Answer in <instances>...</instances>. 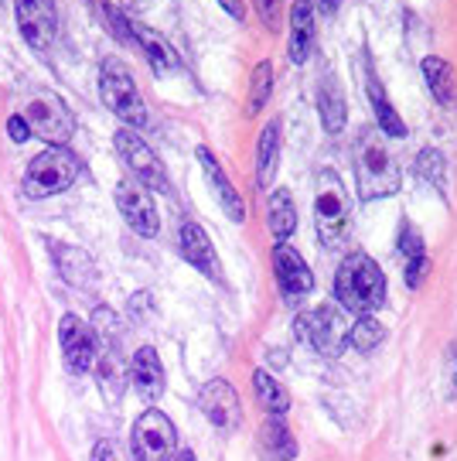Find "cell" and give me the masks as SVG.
<instances>
[{
	"label": "cell",
	"instance_id": "14",
	"mask_svg": "<svg viewBox=\"0 0 457 461\" xmlns=\"http://www.w3.org/2000/svg\"><path fill=\"white\" fill-rule=\"evenodd\" d=\"M273 270H277V284H280V291H283V297H300L314 287L310 267L304 264V257H300L294 247H287V243L273 247Z\"/></svg>",
	"mask_w": 457,
	"mask_h": 461
},
{
	"label": "cell",
	"instance_id": "18",
	"mask_svg": "<svg viewBox=\"0 0 457 461\" xmlns=\"http://www.w3.org/2000/svg\"><path fill=\"white\" fill-rule=\"evenodd\" d=\"M310 49H314V4L310 0H297L291 7V62H308Z\"/></svg>",
	"mask_w": 457,
	"mask_h": 461
},
{
	"label": "cell",
	"instance_id": "37",
	"mask_svg": "<svg viewBox=\"0 0 457 461\" xmlns=\"http://www.w3.org/2000/svg\"><path fill=\"white\" fill-rule=\"evenodd\" d=\"M256 7H260L263 24L273 28V21H277V0H256Z\"/></svg>",
	"mask_w": 457,
	"mask_h": 461
},
{
	"label": "cell",
	"instance_id": "31",
	"mask_svg": "<svg viewBox=\"0 0 457 461\" xmlns=\"http://www.w3.org/2000/svg\"><path fill=\"white\" fill-rule=\"evenodd\" d=\"M99 383H103V396L106 400H120V390H123V376H120V366H116V356L106 352L103 363H99Z\"/></svg>",
	"mask_w": 457,
	"mask_h": 461
},
{
	"label": "cell",
	"instance_id": "32",
	"mask_svg": "<svg viewBox=\"0 0 457 461\" xmlns=\"http://www.w3.org/2000/svg\"><path fill=\"white\" fill-rule=\"evenodd\" d=\"M444 393L447 400H457V342L447 346V356H444Z\"/></svg>",
	"mask_w": 457,
	"mask_h": 461
},
{
	"label": "cell",
	"instance_id": "1",
	"mask_svg": "<svg viewBox=\"0 0 457 461\" xmlns=\"http://www.w3.org/2000/svg\"><path fill=\"white\" fill-rule=\"evenodd\" d=\"M335 297L345 312L372 314L386 301V277L369 253H348L335 274Z\"/></svg>",
	"mask_w": 457,
	"mask_h": 461
},
{
	"label": "cell",
	"instance_id": "6",
	"mask_svg": "<svg viewBox=\"0 0 457 461\" xmlns=\"http://www.w3.org/2000/svg\"><path fill=\"white\" fill-rule=\"evenodd\" d=\"M24 120L34 137H41L51 148H66V140L76 133V116L66 103L51 93H34L24 103Z\"/></svg>",
	"mask_w": 457,
	"mask_h": 461
},
{
	"label": "cell",
	"instance_id": "40",
	"mask_svg": "<svg viewBox=\"0 0 457 461\" xmlns=\"http://www.w3.org/2000/svg\"><path fill=\"white\" fill-rule=\"evenodd\" d=\"M338 4H342V0H318L321 14H335V11H338Z\"/></svg>",
	"mask_w": 457,
	"mask_h": 461
},
{
	"label": "cell",
	"instance_id": "22",
	"mask_svg": "<svg viewBox=\"0 0 457 461\" xmlns=\"http://www.w3.org/2000/svg\"><path fill=\"white\" fill-rule=\"evenodd\" d=\"M277 161H280V127L277 120L266 123L260 133V148H256V182L263 188L273 185V175H277Z\"/></svg>",
	"mask_w": 457,
	"mask_h": 461
},
{
	"label": "cell",
	"instance_id": "20",
	"mask_svg": "<svg viewBox=\"0 0 457 461\" xmlns=\"http://www.w3.org/2000/svg\"><path fill=\"white\" fill-rule=\"evenodd\" d=\"M130 34H133V45H140V51L148 55L150 68H154L157 76H164V72H171V68L178 66V55H175V49L164 41L161 34L148 32V28H140V24H130Z\"/></svg>",
	"mask_w": 457,
	"mask_h": 461
},
{
	"label": "cell",
	"instance_id": "30",
	"mask_svg": "<svg viewBox=\"0 0 457 461\" xmlns=\"http://www.w3.org/2000/svg\"><path fill=\"white\" fill-rule=\"evenodd\" d=\"M270 96H273V66L260 62L253 68V83H249V113H260Z\"/></svg>",
	"mask_w": 457,
	"mask_h": 461
},
{
	"label": "cell",
	"instance_id": "19",
	"mask_svg": "<svg viewBox=\"0 0 457 461\" xmlns=\"http://www.w3.org/2000/svg\"><path fill=\"white\" fill-rule=\"evenodd\" d=\"M256 445H260V455L266 461L297 458V441L291 438V430L283 428V420H280V417H266V420H263Z\"/></svg>",
	"mask_w": 457,
	"mask_h": 461
},
{
	"label": "cell",
	"instance_id": "10",
	"mask_svg": "<svg viewBox=\"0 0 457 461\" xmlns=\"http://www.w3.org/2000/svg\"><path fill=\"white\" fill-rule=\"evenodd\" d=\"M294 335L300 342H308L314 352H321V356H338L345 346L342 318H338L335 308H318V312L297 314Z\"/></svg>",
	"mask_w": 457,
	"mask_h": 461
},
{
	"label": "cell",
	"instance_id": "4",
	"mask_svg": "<svg viewBox=\"0 0 457 461\" xmlns=\"http://www.w3.org/2000/svg\"><path fill=\"white\" fill-rule=\"evenodd\" d=\"M99 96L123 123H130V127L148 123V106H144V99L133 86V76L127 72L123 62H116V59L103 62V68H99Z\"/></svg>",
	"mask_w": 457,
	"mask_h": 461
},
{
	"label": "cell",
	"instance_id": "29",
	"mask_svg": "<svg viewBox=\"0 0 457 461\" xmlns=\"http://www.w3.org/2000/svg\"><path fill=\"white\" fill-rule=\"evenodd\" d=\"M417 175L434 188H447V161H444L441 150L426 148L417 154Z\"/></svg>",
	"mask_w": 457,
	"mask_h": 461
},
{
	"label": "cell",
	"instance_id": "33",
	"mask_svg": "<svg viewBox=\"0 0 457 461\" xmlns=\"http://www.w3.org/2000/svg\"><path fill=\"white\" fill-rule=\"evenodd\" d=\"M96 325L99 329H93L96 331V339H103V342H120V318H116L113 312H106V308H99L96 312Z\"/></svg>",
	"mask_w": 457,
	"mask_h": 461
},
{
	"label": "cell",
	"instance_id": "8",
	"mask_svg": "<svg viewBox=\"0 0 457 461\" xmlns=\"http://www.w3.org/2000/svg\"><path fill=\"white\" fill-rule=\"evenodd\" d=\"M116 154L123 158V165L133 171L137 185H144L150 192H167V175H164V165L157 161V154L148 148L144 137H137V131H116L113 133Z\"/></svg>",
	"mask_w": 457,
	"mask_h": 461
},
{
	"label": "cell",
	"instance_id": "3",
	"mask_svg": "<svg viewBox=\"0 0 457 461\" xmlns=\"http://www.w3.org/2000/svg\"><path fill=\"white\" fill-rule=\"evenodd\" d=\"M348 212H352V202H348L342 178L335 171H321L318 185H314V226H318V240L325 247H335L345 236Z\"/></svg>",
	"mask_w": 457,
	"mask_h": 461
},
{
	"label": "cell",
	"instance_id": "39",
	"mask_svg": "<svg viewBox=\"0 0 457 461\" xmlns=\"http://www.w3.org/2000/svg\"><path fill=\"white\" fill-rule=\"evenodd\" d=\"M219 4H222V7H226L228 14L236 17V21H239V17L246 14V11H243V4H239V0H219Z\"/></svg>",
	"mask_w": 457,
	"mask_h": 461
},
{
	"label": "cell",
	"instance_id": "17",
	"mask_svg": "<svg viewBox=\"0 0 457 461\" xmlns=\"http://www.w3.org/2000/svg\"><path fill=\"white\" fill-rule=\"evenodd\" d=\"M130 383L137 386V393L144 396L148 403H154L157 396H164V386H167V383H164V366L150 346L137 348V356H133V363H130Z\"/></svg>",
	"mask_w": 457,
	"mask_h": 461
},
{
	"label": "cell",
	"instance_id": "2",
	"mask_svg": "<svg viewBox=\"0 0 457 461\" xmlns=\"http://www.w3.org/2000/svg\"><path fill=\"white\" fill-rule=\"evenodd\" d=\"M382 137H386L382 131L365 127L359 133V144H355V182H359L362 202L399 192V167H396V158L390 154Z\"/></svg>",
	"mask_w": 457,
	"mask_h": 461
},
{
	"label": "cell",
	"instance_id": "23",
	"mask_svg": "<svg viewBox=\"0 0 457 461\" xmlns=\"http://www.w3.org/2000/svg\"><path fill=\"white\" fill-rule=\"evenodd\" d=\"M253 390H256L260 407L270 413V417H283V413L291 411V393H287L283 383L270 376L266 369H256V373H253Z\"/></svg>",
	"mask_w": 457,
	"mask_h": 461
},
{
	"label": "cell",
	"instance_id": "26",
	"mask_svg": "<svg viewBox=\"0 0 457 461\" xmlns=\"http://www.w3.org/2000/svg\"><path fill=\"white\" fill-rule=\"evenodd\" d=\"M270 230H273L277 240H287V236L297 230L294 198H291V192H283V188H277V192L270 195Z\"/></svg>",
	"mask_w": 457,
	"mask_h": 461
},
{
	"label": "cell",
	"instance_id": "5",
	"mask_svg": "<svg viewBox=\"0 0 457 461\" xmlns=\"http://www.w3.org/2000/svg\"><path fill=\"white\" fill-rule=\"evenodd\" d=\"M76 178H79V158L68 148H49L28 165L24 195L45 198V195H55V192H66Z\"/></svg>",
	"mask_w": 457,
	"mask_h": 461
},
{
	"label": "cell",
	"instance_id": "38",
	"mask_svg": "<svg viewBox=\"0 0 457 461\" xmlns=\"http://www.w3.org/2000/svg\"><path fill=\"white\" fill-rule=\"evenodd\" d=\"M93 461H120V455H116V447L110 445V441H99V445L93 447Z\"/></svg>",
	"mask_w": 457,
	"mask_h": 461
},
{
	"label": "cell",
	"instance_id": "7",
	"mask_svg": "<svg viewBox=\"0 0 457 461\" xmlns=\"http://www.w3.org/2000/svg\"><path fill=\"white\" fill-rule=\"evenodd\" d=\"M130 445L137 461H175L178 430L171 424V417H164L161 411H144L133 424Z\"/></svg>",
	"mask_w": 457,
	"mask_h": 461
},
{
	"label": "cell",
	"instance_id": "9",
	"mask_svg": "<svg viewBox=\"0 0 457 461\" xmlns=\"http://www.w3.org/2000/svg\"><path fill=\"white\" fill-rule=\"evenodd\" d=\"M58 339H62V356L72 373H93L99 363V339L93 325H85L79 314H66L58 325Z\"/></svg>",
	"mask_w": 457,
	"mask_h": 461
},
{
	"label": "cell",
	"instance_id": "27",
	"mask_svg": "<svg viewBox=\"0 0 457 461\" xmlns=\"http://www.w3.org/2000/svg\"><path fill=\"white\" fill-rule=\"evenodd\" d=\"M369 99H372V106H376V116H379V131L386 133V137H407V123L399 120V113L392 110V103L386 99V93L379 89L376 76L369 72Z\"/></svg>",
	"mask_w": 457,
	"mask_h": 461
},
{
	"label": "cell",
	"instance_id": "36",
	"mask_svg": "<svg viewBox=\"0 0 457 461\" xmlns=\"http://www.w3.org/2000/svg\"><path fill=\"white\" fill-rule=\"evenodd\" d=\"M7 133H11V140L24 144V140L31 137V127H28V120H24V116H11V120H7Z\"/></svg>",
	"mask_w": 457,
	"mask_h": 461
},
{
	"label": "cell",
	"instance_id": "11",
	"mask_svg": "<svg viewBox=\"0 0 457 461\" xmlns=\"http://www.w3.org/2000/svg\"><path fill=\"white\" fill-rule=\"evenodd\" d=\"M17 7V24L24 41L34 51H51L55 45V34H58V14H55V4L51 0H14Z\"/></svg>",
	"mask_w": 457,
	"mask_h": 461
},
{
	"label": "cell",
	"instance_id": "25",
	"mask_svg": "<svg viewBox=\"0 0 457 461\" xmlns=\"http://www.w3.org/2000/svg\"><path fill=\"white\" fill-rule=\"evenodd\" d=\"M424 79L430 86L434 99L447 106L451 96H454V68L447 66L444 59H437V55H430V59H424Z\"/></svg>",
	"mask_w": 457,
	"mask_h": 461
},
{
	"label": "cell",
	"instance_id": "28",
	"mask_svg": "<svg viewBox=\"0 0 457 461\" xmlns=\"http://www.w3.org/2000/svg\"><path fill=\"white\" fill-rule=\"evenodd\" d=\"M379 342H382V325H379L372 314H359L355 325L345 331V346H352L362 356H369Z\"/></svg>",
	"mask_w": 457,
	"mask_h": 461
},
{
	"label": "cell",
	"instance_id": "24",
	"mask_svg": "<svg viewBox=\"0 0 457 461\" xmlns=\"http://www.w3.org/2000/svg\"><path fill=\"white\" fill-rule=\"evenodd\" d=\"M51 257H55V264H58V270H62V277H66L68 284L82 287V284L93 280V264H89V257H85L82 249L55 243V247H51Z\"/></svg>",
	"mask_w": 457,
	"mask_h": 461
},
{
	"label": "cell",
	"instance_id": "13",
	"mask_svg": "<svg viewBox=\"0 0 457 461\" xmlns=\"http://www.w3.org/2000/svg\"><path fill=\"white\" fill-rule=\"evenodd\" d=\"M198 407L205 413V420L219 430H236L243 420V407H239V396L232 390V383L226 379H212L205 383V390L198 396Z\"/></svg>",
	"mask_w": 457,
	"mask_h": 461
},
{
	"label": "cell",
	"instance_id": "42",
	"mask_svg": "<svg viewBox=\"0 0 457 461\" xmlns=\"http://www.w3.org/2000/svg\"><path fill=\"white\" fill-rule=\"evenodd\" d=\"M175 461H198V458L192 455V451H178V455H175Z\"/></svg>",
	"mask_w": 457,
	"mask_h": 461
},
{
	"label": "cell",
	"instance_id": "16",
	"mask_svg": "<svg viewBox=\"0 0 457 461\" xmlns=\"http://www.w3.org/2000/svg\"><path fill=\"white\" fill-rule=\"evenodd\" d=\"M198 161H202L205 178L212 182L215 195H219V205L226 209V215L232 219V222H243V219H246V202H243V195L232 188V182H228L226 171H222V165L215 161V154L209 148H198Z\"/></svg>",
	"mask_w": 457,
	"mask_h": 461
},
{
	"label": "cell",
	"instance_id": "41",
	"mask_svg": "<svg viewBox=\"0 0 457 461\" xmlns=\"http://www.w3.org/2000/svg\"><path fill=\"white\" fill-rule=\"evenodd\" d=\"M148 4L150 0H123V7H127V11H144Z\"/></svg>",
	"mask_w": 457,
	"mask_h": 461
},
{
	"label": "cell",
	"instance_id": "21",
	"mask_svg": "<svg viewBox=\"0 0 457 461\" xmlns=\"http://www.w3.org/2000/svg\"><path fill=\"white\" fill-rule=\"evenodd\" d=\"M318 110H321V123H325L327 133H342L345 120H348V110H345V96L342 86L327 76L321 89H318Z\"/></svg>",
	"mask_w": 457,
	"mask_h": 461
},
{
	"label": "cell",
	"instance_id": "35",
	"mask_svg": "<svg viewBox=\"0 0 457 461\" xmlns=\"http://www.w3.org/2000/svg\"><path fill=\"white\" fill-rule=\"evenodd\" d=\"M426 277V257H413L407 264V284L409 287H420Z\"/></svg>",
	"mask_w": 457,
	"mask_h": 461
},
{
	"label": "cell",
	"instance_id": "12",
	"mask_svg": "<svg viewBox=\"0 0 457 461\" xmlns=\"http://www.w3.org/2000/svg\"><path fill=\"white\" fill-rule=\"evenodd\" d=\"M116 205H120V215L127 219V226L140 236H157L161 230V219H157V209H154V198L144 185L137 182H120L116 185Z\"/></svg>",
	"mask_w": 457,
	"mask_h": 461
},
{
	"label": "cell",
	"instance_id": "15",
	"mask_svg": "<svg viewBox=\"0 0 457 461\" xmlns=\"http://www.w3.org/2000/svg\"><path fill=\"white\" fill-rule=\"evenodd\" d=\"M181 253H184V260L202 270L209 280H219L222 277V264H219V257H215L212 249V240L205 236V230L198 226V222H184L181 226Z\"/></svg>",
	"mask_w": 457,
	"mask_h": 461
},
{
	"label": "cell",
	"instance_id": "34",
	"mask_svg": "<svg viewBox=\"0 0 457 461\" xmlns=\"http://www.w3.org/2000/svg\"><path fill=\"white\" fill-rule=\"evenodd\" d=\"M399 253L409 257V260H413V257H424V240H420V232L413 230V226H403V230H399Z\"/></svg>",
	"mask_w": 457,
	"mask_h": 461
}]
</instances>
